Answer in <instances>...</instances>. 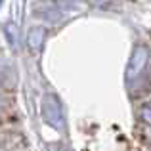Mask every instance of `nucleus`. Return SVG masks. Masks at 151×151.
<instances>
[{"label":"nucleus","instance_id":"nucleus-3","mask_svg":"<svg viewBox=\"0 0 151 151\" xmlns=\"http://www.w3.org/2000/svg\"><path fill=\"white\" fill-rule=\"evenodd\" d=\"M44 38H46V29L44 27H33L27 35V42H29V48L38 52L44 44Z\"/></svg>","mask_w":151,"mask_h":151},{"label":"nucleus","instance_id":"nucleus-2","mask_svg":"<svg viewBox=\"0 0 151 151\" xmlns=\"http://www.w3.org/2000/svg\"><path fill=\"white\" fill-rule=\"evenodd\" d=\"M40 111H42L44 122H48L52 128L59 130L63 126V107H61V101H59L54 94H46V96L42 98Z\"/></svg>","mask_w":151,"mask_h":151},{"label":"nucleus","instance_id":"nucleus-1","mask_svg":"<svg viewBox=\"0 0 151 151\" xmlns=\"http://www.w3.org/2000/svg\"><path fill=\"white\" fill-rule=\"evenodd\" d=\"M147 61H149V48L145 44H136L130 54V59H128V65L124 69V81L128 84L136 82L138 78L142 77V73L145 71L147 67Z\"/></svg>","mask_w":151,"mask_h":151},{"label":"nucleus","instance_id":"nucleus-4","mask_svg":"<svg viewBox=\"0 0 151 151\" xmlns=\"http://www.w3.org/2000/svg\"><path fill=\"white\" fill-rule=\"evenodd\" d=\"M140 113H142V119H144V122H147V124L151 126V103H144Z\"/></svg>","mask_w":151,"mask_h":151},{"label":"nucleus","instance_id":"nucleus-5","mask_svg":"<svg viewBox=\"0 0 151 151\" xmlns=\"http://www.w3.org/2000/svg\"><path fill=\"white\" fill-rule=\"evenodd\" d=\"M90 2H94V4H98V2H103V0H90Z\"/></svg>","mask_w":151,"mask_h":151}]
</instances>
